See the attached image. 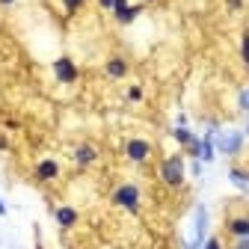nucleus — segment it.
Listing matches in <instances>:
<instances>
[{"mask_svg": "<svg viewBox=\"0 0 249 249\" xmlns=\"http://www.w3.org/2000/svg\"><path fill=\"white\" fill-rule=\"evenodd\" d=\"M229 181L237 187V190L249 193V172H246V169H240V166H231V169H229Z\"/></svg>", "mask_w": 249, "mask_h": 249, "instance_id": "nucleus-13", "label": "nucleus"}, {"mask_svg": "<svg viewBox=\"0 0 249 249\" xmlns=\"http://www.w3.org/2000/svg\"><path fill=\"white\" fill-rule=\"evenodd\" d=\"M53 77H56L59 83H66V86L77 83V77H80L77 62H74L71 56H59V59H53Z\"/></svg>", "mask_w": 249, "mask_h": 249, "instance_id": "nucleus-5", "label": "nucleus"}, {"mask_svg": "<svg viewBox=\"0 0 249 249\" xmlns=\"http://www.w3.org/2000/svg\"><path fill=\"white\" fill-rule=\"evenodd\" d=\"M226 231H229V237H231V240L249 237V216H246V213L229 216V220H226Z\"/></svg>", "mask_w": 249, "mask_h": 249, "instance_id": "nucleus-9", "label": "nucleus"}, {"mask_svg": "<svg viewBox=\"0 0 249 249\" xmlns=\"http://www.w3.org/2000/svg\"><path fill=\"white\" fill-rule=\"evenodd\" d=\"M124 158H128L131 163H148V158H151V142L148 140H142V137H131L128 142H124Z\"/></svg>", "mask_w": 249, "mask_h": 249, "instance_id": "nucleus-4", "label": "nucleus"}, {"mask_svg": "<svg viewBox=\"0 0 249 249\" xmlns=\"http://www.w3.org/2000/svg\"><path fill=\"white\" fill-rule=\"evenodd\" d=\"M243 134H246V137H249V124H246V131H243Z\"/></svg>", "mask_w": 249, "mask_h": 249, "instance_id": "nucleus-30", "label": "nucleus"}, {"mask_svg": "<svg viewBox=\"0 0 249 249\" xmlns=\"http://www.w3.org/2000/svg\"><path fill=\"white\" fill-rule=\"evenodd\" d=\"M110 202H113L116 208H122V211H128V213H140V202H142L140 187H137V184H131V181L119 184L116 190L110 193Z\"/></svg>", "mask_w": 249, "mask_h": 249, "instance_id": "nucleus-2", "label": "nucleus"}, {"mask_svg": "<svg viewBox=\"0 0 249 249\" xmlns=\"http://www.w3.org/2000/svg\"><path fill=\"white\" fill-rule=\"evenodd\" d=\"M86 6V0H62V9H66L69 15H74V12H80Z\"/></svg>", "mask_w": 249, "mask_h": 249, "instance_id": "nucleus-16", "label": "nucleus"}, {"mask_svg": "<svg viewBox=\"0 0 249 249\" xmlns=\"http://www.w3.org/2000/svg\"><path fill=\"white\" fill-rule=\"evenodd\" d=\"M172 140L178 142V145H190V142H196V134L190 131V128H181V124H175V128H172Z\"/></svg>", "mask_w": 249, "mask_h": 249, "instance_id": "nucleus-14", "label": "nucleus"}, {"mask_svg": "<svg viewBox=\"0 0 249 249\" xmlns=\"http://www.w3.org/2000/svg\"><path fill=\"white\" fill-rule=\"evenodd\" d=\"M205 237H208V208L205 205H196V237H193V243H205Z\"/></svg>", "mask_w": 249, "mask_h": 249, "instance_id": "nucleus-11", "label": "nucleus"}, {"mask_svg": "<svg viewBox=\"0 0 249 249\" xmlns=\"http://www.w3.org/2000/svg\"><path fill=\"white\" fill-rule=\"evenodd\" d=\"M0 151H9V140L3 134H0Z\"/></svg>", "mask_w": 249, "mask_h": 249, "instance_id": "nucleus-24", "label": "nucleus"}, {"mask_svg": "<svg viewBox=\"0 0 249 249\" xmlns=\"http://www.w3.org/2000/svg\"><path fill=\"white\" fill-rule=\"evenodd\" d=\"M243 142H246V134H243V131L216 134V151L226 154V158H237V154L243 151Z\"/></svg>", "mask_w": 249, "mask_h": 249, "instance_id": "nucleus-3", "label": "nucleus"}, {"mask_svg": "<svg viewBox=\"0 0 249 249\" xmlns=\"http://www.w3.org/2000/svg\"><path fill=\"white\" fill-rule=\"evenodd\" d=\"M128 71H131V62L124 59V56H110V59L104 62V74H107L110 80H122V77H128Z\"/></svg>", "mask_w": 249, "mask_h": 249, "instance_id": "nucleus-8", "label": "nucleus"}, {"mask_svg": "<svg viewBox=\"0 0 249 249\" xmlns=\"http://www.w3.org/2000/svg\"><path fill=\"white\" fill-rule=\"evenodd\" d=\"M240 56H243V66L249 69V33H243L240 39Z\"/></svg>", "mask_w": 249, "mask_h": 249, "instance_id": "nucleus-17", "label": "nucleus"}, {"mask_svg": "<svg viewBox=\"0 0 249 249\" xmlns=\"http://www.w3.org/2000/svg\"><path fill=\"white\" fill-rule=\"evenodd\" d=\"M142 15V3H137V6H124V9H119V12H113V18H116V24H134L137 18Z\"/></svg>", "mask_w": 249, "mask_h": 249, "instance_id": "nucleus-12", "label": "nucleus"}, {"mask_svg": "<svg viewBox=\"0 0 249 249\" xmlns=\"http://www.w3.org/2000/svg\"><path fill=\"white\" fill-rule=\"evenodd\" d=\"M6 213H9V208H6V202H3V199H0V216H6Z\"/></svg>", "mask_w": 249, "mask_h": 249, "instance_id": "nucleus-26", "label": "nucleus"}, {"mask_svg": "<svg viewBox=\"0 0 249 249\" xmlns=\"http://www.w3.org/2000/svg\"><path fill=\"white\" fill-rule=\"evenodd\" d=\"M237 104H240V110H243V113H249V95H246V89L237 95Z\"/></svg>", "mask_w": 249, "mask_h": 249, "instance_id": "nucleus-19", "label": "nucleus"}, {"mask_svg": "<svg viewBox=\"0 0 249 249\" xmlns=\"http://www.w3.org/2000/svg\"><path fill=\"white\" fill-rule=\"evenodd\" d=\"M226 6H229V9H234V12H237V9H243V0H226Z\"/></svg>", "mask_w": 249, "mask_h": 249, "instance_id": "nucleus-21", "label": "nucleus"}, {"mask_svg": "<svg viewBox=\"0 0 249 249\" xmlns=\"http://www.w3.org/2000/svg\"><path fill=\"white\" fill-rule=\"evenodd\" d=\"M160 181L166 184V187H172V190H178V187L184 184V178H187V163H184V158L181 154H169V158H163L160 160Z\"/></svg>", "mask_w": 249, "mask_h": 249, "instance_id": "nucleus-1", "label": "nucleus"}, {"mask_svg": "<svg viewBox=\"0 0 249 249\" xmlns=\"http://www.w3.org/2000/svg\"><path fill=\"white\" fill-rule=\"evenodd\" d=\"M246 95H249V86H246Z\"/></svg>", "mask_w": 249, "mask_h": 249, "instance_id": "nucleus-31", "label": "nucleus"}, {"mask_svg": "<svg viewBox=\"0 0 249 249\" xmlns=\"http://www.w3.org/2000/svg\"><path fill=\"white\" fill-rule=\"evenodd\" d=\"M202 249H223V240L211 234V237H205V243H202Z\"/></svg>", "mask_w": 249, "mask_h": 249, "instance_id": "nucleus-18", "label": "nucleus"}, {"mask_svg": "<svg viewBox=\"0 0 249 249\" xmlns=\"http://www.w3.org/2000/svg\"><path fill=\"white\" fill-rule=\"evenodd\" d=\"M234 249H249V237H240V240H234Z\"/></svg>", "mask_w": 249, "mask_h": 249, "instance_id": "nucleus-23", "label": "nucleus"}, {"mask_svg": "<svg viewBox=\"0 0 249 249\" xmlns=\"http://www.w3.org/2000/svg\"><path fill=\"white\" fill-rule=\"evenodd\" d=\"M98 163V148L92 145V142H80L74 148V166L77 169H89V166H95Z\"/></svg>", "mask_w": 249, "mask_h": 249, "instance_id": "nucleus-7", "label": "nucleus"}, {"mask_svg": "<svg viewBox=\"0 0 249 249\" xmlns=\"http://www.w3.org/2000/svg\"><path fill=\"white\" fill-rule=\"evenodd\" d=\"M124 95H128V101H142V98H145V92H142V86H140V83H134V86L124 89Z\"/></svg>", "mask_w": 249, "mask_h": 249, "instance_id": "nucleus-15", "label": "nucleus"}, {"mask_svg": "<svg viewBox=\"0 0 249 249\" xmlns=\"http://www.w3.org/2000/svg\"><path fill=\"white\" fill-rule=\"evenodd\" d=\"M33 172H36V181L51 184V181H56V178L62 175V166H59V160H53V158H42Z\"/></svg>", "mask_w": 249, "mask_h": 249, "instance_id": "nucleus-6", "label": "nucleus"}, {"mask_svg": "<svg viewBox=\"0 0 249 249\" xmlns=\"http://www.w3.org/2000/svg\"><path fill=\"white\" fill-rule=\"evenodd\" d=\"M142 3H158V0H142Z\"/></svg>", "mask_w": 249, "mask_h": 249, "instance_id": "nucleus-29", "label": "nucleus"}, {"mask_svg": "<svg viewBox=\"0 0 249 249\" xmlns=\"http://www.w3.org/2000/svg\"><path fill=\"white\" fill-rule=\"evenodd\" d=\"M53 220L59 223V229H74L77 226V220H80V213H77V208H71V205H59V208H53Z\"/></svg>", "mask_w": 249, "mask_h": 249, "instance_id": "nucleus-10", "label": "nucleus"}, {"mask_svg": "<svg viewBox=\"0 0 249 249\" xmlns=\"http://www.w3.org/2000/svg\"><path fill=\"white\" fill-rule=\"evenodd\" d=\"M15 3V0H0V6H12Z\"/></svg>", "mask_w": 249, "mask_h": 249, "instance_id": "nucleus-27", "label": "nucleus"}, {"mask_svg": "<svg viewBox=\"0 0 249 249\" xmlns=\"http://www.w3.org/2000/svg\"><path fill=\"white\" fill-rule=\"evenodd\" d=\"M124 6H128V0H113V9H110V12H119V9H124Z\"/></svg>", "mask_w": 249, "mask_h": 249, "instance_id": "nucleus-22", "label": "nucleus"}, {"mask_svg": "<svg viewBox=\"0 0 249 249\" xmlns=\"http://www.w3.org/2000/svg\"><path fill=\"white\" fill-rule=\"evenodd\" d=\"M98 6L101 9H113V0H98Z\"/></svg>", "mask_w": 249, "mask_h": 249, "instance_id": "nucleus-25", "label": "nucleus"}, {"mask_svg": "<svg viewBox=\"0 0 249 249\" xmlns=\"http://www.w3.org/2000/svg\"><path fill=\"white\" fill-rule=\"evenodd\" d=\"M187 249H202V246L199 243H187Z\"/></svg>", "mask_w": 249, "mask_h": 249, "instance_id": "nucleus-28", "label": "nucleus"}, {"mask_svg": "<svg viewBox=\"0 0 249 249\" xmlns=\"http://www.w3.org/2000/svg\"><path fill=\"white\" fill-rule=\"evenodd\" d=\"M190 172H193V175H202V160L193 158V160H190Z\"/></svg>", "mask_w": 249, "mask_h": 249, "instance_id": "nucleus-20", "label": "nucleus"}]
</instances>
